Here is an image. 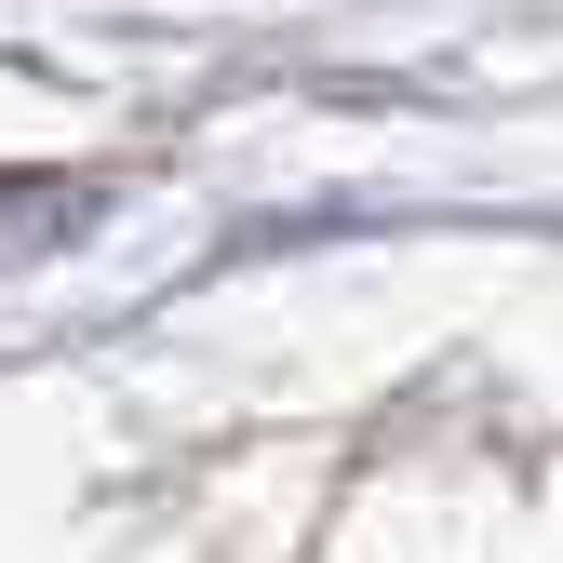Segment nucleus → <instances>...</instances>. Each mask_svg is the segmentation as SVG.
<instances>
[]
</instances>
